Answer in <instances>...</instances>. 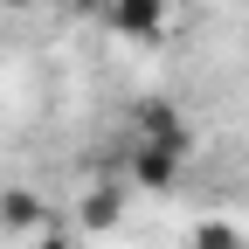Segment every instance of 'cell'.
Here are the masks:
<instances>
[{"label": "cell", "instance_id": "cell-1", "mask_svg": "<svg viewBox=\"0 0 249 249\" xmlns=\"http://www.w3.org/2000/svg\"><path fill=\"white\" fill-rule=\"evenodd\" d=\"M180 160H187V145H173V139H139V145H132V187L166 194V187L180 180Z\"/></svg>", "mask_w": 249, "mask_h": 249}, {"label": "cell", "instance_id": "cell-2", "mask_svg": "<svg viewBox=\"0 0 249 249\" xmlns=\"http://www.w3.org/2000/svg\"><path fill=\"white\" fill-rule=\"evenodd\" d=\"M97 21L111 28V35H124V42H145V35L166 28V0H104Z\"/></svg>", "mask_w": 249, "mask_h": 249}, {"label": "cell", "instance_id": "cell-3", "mask_svg": "<svg viewBox=\"0 0 249 249\" xmlns=\"http://www.w3.org/2000/svg\"><path fill=\"white\" fill-rule=\"evenodd\" d=\"M118 208H124V187H97V194L83 201L76 222H83V229H104V222H118Z\"/></svg>", "mask_w": 249, "mask_h": 249}, {"label": "cell", "instance_id": "cell-4", "mask_svg": "<svg viewBox=\"0 0 249 249\" xmlns=\"http://www.w3.org/2000/svg\"><path fill=\"white\" fill-rule=\"evenodd\" d=\"M194 249H242V235H235L229 222H201V229H194Z\"/></svg>", "mask_w": 249, "mask_h": 249}, {"label": "cell", "instance_id": "cell-5", "mask_svg": "<svg viewBox=\"0 0 249 249\" xmlns=\"http://www.w3.org/2000/svg\"><path fill=\"white\" fill-rule=\"evenodd\" d=\"M0 208H7V222H42V208H35V201H28V194H7V201H0Z\"/></svg>", "mask_w": 249, "mask_h": 249}, {"label": "cell", "instance_id": "cell-6", "mask_svg": "<svg viewBox=\"0 0 249 249\" xmlns=\"http://www.w3.org/2000/svg\"><path fill=\"white\" fill-rule=\"evenodd\" d=\"M42 249H76V235L70 229H42Z\"/></svg>", "mask_w": 249, "mask_h": 249}, {"label": "cell", "instance_id": "cell-7", "mask_svg": "<svg viewBox=\"0 0 249 249\" xmlns=\"http://www.w3.org/2000/svg\"><path fill=\"white\" fill-rule=\"evenodd\" d=\"M0 7H28V0H0Z\"/></svg>", "mask_w": 249, "mask_h": 249}]
</instances>
